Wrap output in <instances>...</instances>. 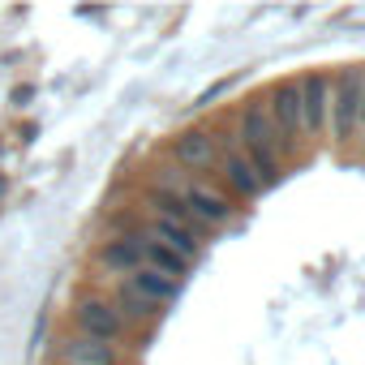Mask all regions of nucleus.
<instances>
[{
    "mask_svg": "<svg viewBox=\"0 0 365 365\" xmlns=\"http://www.w3.org/2000/svg\"><path fill=\"white\" fill-rule=\"evenodd\" d=\"M237 133H241V150L250 155V163H254L258 176H262V185L271 190L275 180L284 176V159L292 155V146H288V138L279 133V125L271 120V112H267L262 99H254V103H245V108L237 112Z\"/></svg>",
    "mask_w": 365,
    "mask_h": 365,
    "instance_id": "f257e3e1",
    "label": "nucleus"
},
{
    "mask_svg": "<svg viewBox=\"0 0 365 365\" xmlns=\"http://www.w3.org/2000/svg\"><path fill=\"white\" fill-rule=\"evenodd\" d=\"M361 78L365 69H339L331 78V99H327V133L335 142H352L361 129Z\"/></svg>",
    "mask_w": 365,
    "mask_h": 365,
    "instance_id": "f03ea898",
    "label": "nucleus"
},
{
    "mask_svg": "<svg viewBox=\"0 0 365 365\" xmlns=\"http://www.w3.org/2000/svg\"><path fill=\"white\" fill-rule=\"evenodd\" d=\"M73 327H78V335L99 339V344H112V348L129 335V322L116 314V305L108 297H82L73 305Z\"/></svg>",
    "mask_w": 365,
    "mask_h": 365,
    "instance_id": "7ed1b4c3",
    "label": "nucleus"
},
{
    "mask_svg": "<svg viewBox=\"0 0 365 365\" xmlns=\"http://www.w3.org/2000/svg\"><path fill=\"white\" fill-rule=\"evenodd\" d=\"M180 198H185V207L194 211V220L207 224V228H220V224H228V215H232V198H228L220 185L202 180V176H185Z\"/></svg>",
    "mask_w": 365,
    "mask_h": 365,
    "instance_id": "20e7f679",
    "label": "nucleus"
},
{
    "mask_svg": "<svg viewBox=\"0 0 365 365\" xmlns=\"http://www.w3.org/2000/svg\"><path fill=\"white\" fill-rule=\"evenodd\" d=\"M267 112L271 120L279 125V133L288 138V146L297 150L305 142V120H301V91H297V78L292 82H275L267 91Z\"/></svg>",
    "mask_w": 365,
    "mask_h": 365,
    "instance_id": "39448f33",
    "label": "nucleus"
},
{
    "mask_svg": "<svg viewBox=\"0 0 365 365\" xmlns=\"http://www.w3.org/2000/svg\"><path fill=\"white\" fill-rule=\"evenodd\" d=\"M172 159L180 172H215V159H220V146L211 138V129H185V133H176L172 138Z\"/></svg>",
    "mask_w": 365,
    "mask_h": 365,
    "instance_id": "423d86ee",
    "label": "nucleus"
},
{
    "mask_svg": "<svg viewBox=\"0 0 365 365\" xmlns=\"http://www.w3.org/2000/svg\"><path fill=\"white\" fill-rule=\"evenodd\" d=\"M297 91H301V120H305V138H318L327 129V99H331V78L327 73H305L297 78Z\"/></svg>",
    "mask_w": 365,
    "mask_h": 365,
    "instance_id": "0eeeda50",
    "label": "nucleus"
},
{
    "mask_svg": "<svg viewBox=\"0 0 365 365\" xmlns=\"http://www.w3.org/2000/svg\"><path fill=\"white\" fill-rule=\"evenodd\" d=\"M129 241L138 245V258H142V267H146V271H159V275H168V279H176V284L185 279V275H190V267H194V262L180 258V254H172L168 245H159L146 228H142V232H133Z\"/></svg>",
    "mask_w": 365,
    "mask_h": 365,
    "instance_id": "6e6552de",
    "label": "nucleus"
},
{
    "mask_svg": "<svg viewBox=\"0 0 365 365\" xmlns=\"http://www.w3.org/2000/svg\"><path fill=\"white\" fill-rule=\"evenodd\" d=\"M56 356L65 365H120V352L112 344H99V339H86V335H69L61 339Z\"/></svg>",
    "mask_w": 365,
    "mask_h": 365,
    "instance_id": "1a4fd4ad",
    "label": "nucleus"
},
{
    "mask_svg": "<svg viewBox=\"0 0 365 365\" xmlns=\"http://www.w3.org/2000/svg\"><path fill=\"white\" fill-rule=\"evenodd\" d=\"M95 262L108 271V275H133L138 267H142V258H138V245L129 241V237H108L99 250H95Z\"/></svg>",
    "mask_w": 365,
    "mask_h": 365,
    "instance_id": "9d476101",
    "label": "nucleus"
},
{
    "mask_svg": "<svg viewBox=\"0 0 365 365\" xmlns=\"http://www.w3.org/2000/svg\"><path fill=\"white\" fill-rule=\"evenodd\" d=\"M108 301L116 305V314H120L129 327H133V322H138V327H142V322H159V314H163V305H155L150 297H142V292H138V288H129L125 279L116 284V292H112Z\"/></svg>",
    "mask_w": 365,
    "mask_h": 365,
    "instance_id": "9b49d317",
    "label": "nucleus"
},
{
    "mask_svg": "<svg viewBox=\"0 0 365 365\" xmlns=\"http://www.w3.org/2000/svg\"><path fill=\"white\" fill-rule=\"evenodd\" d=\"M150 237H155L159 245H168L172 254H180L185 262H194V258L202 254V237H194L190 228H180V224H172V220H163V215L150 220Z\"/></svg>",
    "mask_w": 365,
    "mask_h": 365,
    "instance_id": "f8f14e48",
    "label": "nucleus"
},
{
    "mask_svg": "<svg viewBox=\"0 0 365 365\" xmlns=\"http://www.w3.org/2000/svg\"><path fill=\"white\" fill-rule=\"evenodd\" d=\"M125 284H129V288H138L142 297H150L155 305H168V301L180 292V284H176V279H168V275H159V271H146V267H138Z\"/></svg>",
    "mask_w": 365,
    "mask_h": 365,
    "instance_id": "ddd939ff",
    "label": "nucleus"
},
{
    "mask_svg": "<svg viewBox=\"0 0 365 365\" xmlns=\"http://www.w3.org/2000/svg\"><path fill=\"white\" fill-rule=\"evenodd\" d=\"M361 129H365V78H361Z\"/></svg>",
    "mask_w": 365,
    "mask_h": 365,
    "instance_id": "4468645a",
    "label": "nucleus"
}]
</instances>
